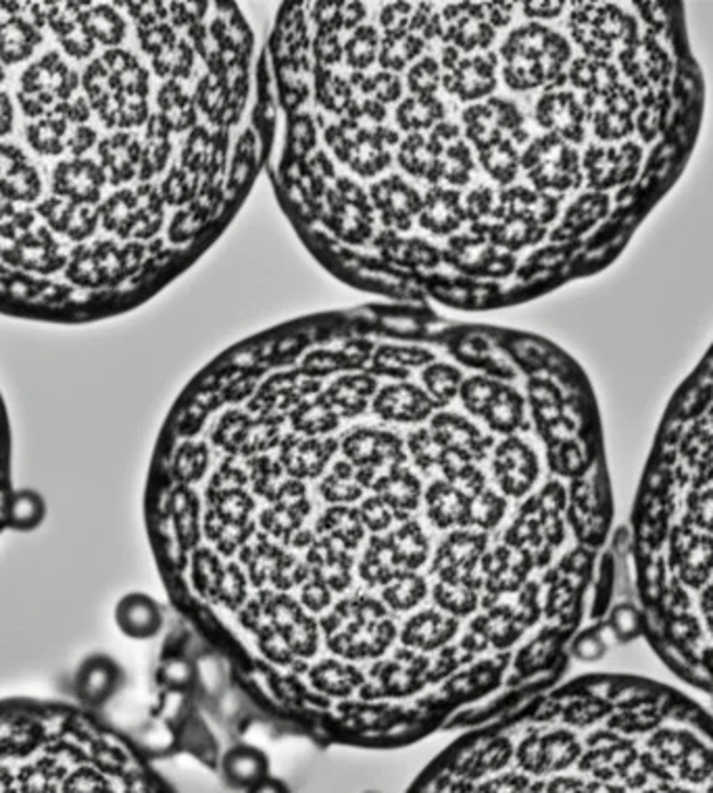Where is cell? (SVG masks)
I'll use <instances>...</instances> for the list:
<instances>
[{"label": "cell", "mask_w": 713, "mask_h": 793, "mask_svg": "<svg viewBox=\"0 0 713 793\" xmlns=\"http://www.w3.org/2000/svg\"><path fill=\"white\" fill-rule=\"evenodd\" d=\"M145 526L234 686L321 746L480 729L562 683L611 610L587 372L428 305L317 311L219 353L169 414Z\"/></svg>", "instance_id": "6da1fadb"}, {"label": "cell", "mask_w": 713, "mask_h": 793, "mask_svg": "<svg viewBox=\"0 0 713 793\" xmlns=\"http://www.w3.org/2000/svg\"><path fill=\"white\" fill-rule=\"evenodd\" d=\"M405 793H713V714L643 677L564 679L457 735Z\"/></svg>", "instance_id": "7a4b0ae2"}, {"label": "cell", "mask_w": 713, "mask_h": 793, "mask_svg": "<svg viewBox=\"0 0 713 793\" xmlns=\"http://www.w3.org/2000/svg\"><path fill=\"white\" fill-rule=\"evenodd\" d=\"M629 547L645 639L678 679L713 695V343L661 418Z\"/></svg>", "instance_id": "3957f363"}, {"label": "cell", "mask_w": 713, "mask_h": 793, "mask_svg": "<svg viewBox=\"0 0 713 793\" xmlns=\"http://www.w3.org/2000/svg\"><path fill=\"white\" fill-rule=\"evenodd\" d=\"M0 793H176L124 733L84 707L0 700Z\"/></svg>", "instance_id": "277c9868"}, {"label": "cell", "mask_w": 713, "mask_h": 793, "mask_svg": "<svg viewBox=\"0 0 713 793\" xmlns=\"http://www.w3.org/2000/svg\"><path fill=\"white\" fill-rule=\"evenodd\" d=\"M150 71L136 55L124 48H111L97 61L86 67L82 87L88 103L101 117L106 128L129 132L147 128L155 111L148 107Z\"/></svg>", "instance_id": "5b68a950"}, {"label": "cell", "mask_w": 713, "mask_h": 793, "mask_svg": "<svg viewBox=\"0 0 713 793\" xmlns=\"http://www.w3.org/2000/svg\"><path fill=\"white\" fill-rule=\"evenodd\" d=\"M148 247L138 242L80 245L67 263V279L80 286H103L132 279L147 263Z\"/></svg>", "instance_id": "8992f818"}, {"label": "cell", "mask_w": 713, "mask_h": 793, "mask_svg": "<svg viewBox=\"0 0 713 793\" xmlns=\"http://www.w3.org/2000/svg\"><path fill=\"white\" fill-rule=\"evenodd\" d=\"M80 78L71 71L59 53H48L41 61L30 65L22 76V92L53 109L73 99Z\"/></svg>", "instance_id": "52a82bcc"}, {"label": "cell", "mask_w": 713, "mask_h": 793, "mask_svg": "<svg viewBox=\"0 0 713 793\" xmlns=\"http://www.w3.org/2000/svg\"><path fill=\"white\" fill-rule=\"evenodd\" d=\"M106 175L103 168L90 159L61 161L53 172V193L73 203L97 205L101 201Z\"/></svg>", "instance_id": "ba28073f"}, {"label": "cell", "mask_w": 713, "mask_h": 793, "mask_svg": "<svg viewBox=\"0 0 713 793\" xmlns=\"http://www.w3.org/2000/svg\"><path fill=\"white\" fill-rule=\"evenodd\" d=\"M145 145L132 132H115L99 143V159L113 186H124L132 180L140 182ZM143 184V182H140Z\"/></svg>", "instance_id": "9c48e42d"}, {"label": "cell", "mask_w": 713, "mask_h": 793, "mask_svg": "<svg viewBox=\"0 0 713 793\" xmlns=\"http://www.w3.org/2000/svg\"><path fill=\"white\" fill-rule=\"evenodd\" d=\"M0 193L15 203H32L43 193V180L15 145H0Z\"/></svg>", "instance_id": "30bf717a"}, {"label": "cell", "mask_w": 713, "mask_h": 793, "mask_svg": "<svg viewBox=\"0 0 713 793\" xmlns=\"http://www.w3.org/2000/svg\"><path fill=\"white\" fill-rule=\"evenodd\" d=\"M38 212L55 233L67 236L69 240L76 242H82L88 236L94 235L101 222L99 212L92 205L73 203L55 194L44 201Z\"/></svg>", "instance_id": "8fae6325"}, {"label": "cell", "mask_w": 713, "mask_h": 793, "mask_svg": "<svg viewBox=\"0 0 713 793\" xmlns=\"http://www.w3.org/2000/svg\"><path fill=\"white\" fill-rule=\"evenodd\" d=\"M7 259L20 268L38 274H53L61 270L67 261L61 253L59 242L46 228L30 230L22 238H18L13 249L7 253Z\"/></svg>", "instance_id": "7c38bea8"}, {"label": "cell", "mask_w": 713, "mask_h": 793, "mask_svg": "<svg viewBox=\"0 0 713 793\" xmlns=\"http://www.w3.org/2000/svg\"><path fill=\"white\" fill-rule=\"evenodd\" d=\"M46 22L53 27L55 36L73 59H88L94 53V41L88 36L84 23L80 20L82 4L76 2H50L46 4Z\"/></svg>", "instance_id": "4fadbf2b"}, {"label": "cell", "mask_w": 713, "mask_h": 793, "mask_svg": "<svg viewBox=\"0 0 713 793\" xmlns=\"http://www.w3.org/2000/svg\"><path fill=\"white\" fill-rule=\"evenodd\" d=\"M115 624L129 639L145 642L163 628V612L161 605L145 593H129L115 608Z\"/></svg>", "instance_id": "5bb4252c"}, {"label": "cell", "mask_w": 713, "mask_h": 793, "mask_svg": "<svg viewBox=\"0 0 713 793\" xmlns=\"http://www.w3.org/2000/svg\"><path fill=\"white\" fill-rule=\"evenodd\" d=\"M224 779L236 790L251 793L270 777V760L268 756L251 746H236L231 748L222 762Z\"/></svg>", "instance_id": "9a60e30c"}, {"label": "cell", "mask_w": 713, "mask_h": 793, "mask_svg": "<svg viewBox=\"0 0 713 793\" xmlns=\"http://www.w3.org/2000/svg\"><path fill=\"white\" fill-rule=\"evenodd\" d=\"M340 36H342L344 67H349L351 71L365 73L378 64L380 43H382L378 22L361 23L351 30L340 27Z\"/></svg>", "instance_id": "2e32d148"}, {"label": "cell", "mask_w": 713, "mask_h": 793, "mask_svg": "<svg viewBox=\"0 0 713 793\" xmlns=\"http://www.w3.org/2000/svg\"><path fill=\"white\" fill-rule=\"evenodd\" d=\"M43 43V32L32 20L22 15L0 23V64H22L32 57L34 48Z\"/></svg>", "instance_id": "e0dca14e"}, {"label": "cell", "mask_w": 713, "mask_h": 793, "mask_svg": "<svg viewBox=\"0 0 713 793\" xmlns=\"http://www.w3.org/2000/svg\"><path fill=\"white\" fill-rule=\"evenodd\" d=\"M426 50V41L421 34H399V36H382L380 43V69L391 73H403L416 64Z\"/></svg>", "instance_id": "ac0fdd59"}, {"label": "cell", "mask_w": 713, "mask_h": 793, "mask_svg": "<svg viewBox=\"0 0 713 793\" xmlns=\"http://www.w3.org/2000/svg\"><path fill=\"white\" fill-rule=\"evenodd\" d=\"M80 20L84 23L88 36L94 44H103L106 48H120V44L126 41L127 25L124 18L105 4L82 9Z\"/></svg>", "instance_id": "d6986e66"}, {"label": "cell", "mask_w": 713, "mask_h": 793, "mask_svg": "<svg viewBox=\"0 0 713 793\" xmlns=\"http://www.w3.org/2000/svg\"><path fill=\"white\" fill-rule=\"evenodd\" d=\"M27 143L30 147L36 150L38 155L44 157H55L61 155L67 149V138H69V124L64 117L48 113L43 120H38L36 124L27 126Z\"/></svg>", "instance_id": "ffe728a7"}, {"label": "cell", "mask_w": 713, "mask_h": 793, "mask_svg": "<svg viewBox=\"0 0 713 793\" xmlns=\"http://www.w3.org/2000/svg\"><path fill=\"white\" fill-rule=\"evenodd\" d=\"M618 644H630L645 637V616L638 603H618L603 622Z\"/></svg>", "instance_id": "44dd1931"}, {"label": "cell", "mask_w": 713, "mask_h": 793, "mask_svg": "<svg viewBox=\"0 0 713 793\" xmlns=\"http://www.w3.org/2000/svg\"><path fill=\"white\" fill-rule=\"evenodd\" d=\"M405 88L416 97H432L441 88L442 69L432 55H421L416 64L407 69Z\"/></svg>", "instance_id": "7402d4cb"}, {"label": "cell", "mask_w": 713, "mask_h": 793, "mask_svg": "<svg viewBox=\"0 0 713 793\" xmlns=\"http://www.w3.org/2000/svg\"><path fill=\"white\" fill-rule=\"evenodd\" d=\"M44 516H46V508H44L41 495L32 494V491H18L11 501L9 529L34 531L43 524Z\"/></svg>", "instance_id": "603a6c76"}, {"label": "cell", "mask_w": 713, "mask_h": 793, "mask_svg": "<svg viewBox=\"0 0 713 793\" xmlns=\"http://www.w3.org/2000/svg\"><path fill=\"white\" fill-rule=\"evenodd\" d=\"M115 686H117V666L111 665L109 660L92 662L90 670L80 679V691L90 702L105 700L113 693Z\"/></svg>", "instance_id": "cb8c5ba5"}, {"label": "cell", "mask_w": 713, "mask_h": 793, "mask_svg": "<svg viewBox=\"0 0 713 793\" xmlns=\"http://www.w3.org/2000/svg\"><path fill=\"white\" fill-rule=\"evenodd\" d=\"M416 15V4L414 2H386L378 4L376 11V22L382 30V36H399L407 34L411 30Z\"/></svg>", "instance_id": "d4e9b609"}, {"label": "cell", "mask_w": 713, "mask_h": 793, "mask_svg": "<svg viewBox=\"0 0 713 793\" xmlns=\"http://www.w3.org/2000/svg\"><path fill=\"white\" fill-rule=\"evenodd\" d=\"M603 633H606L603 624L585 628L571 645V660L599 662L608 654V642Z\"/></svg>", "instance_id": "484cf974"}, {"label": "cell", "mask_w": 713, "mask_h": 793, "mask_svg": "<svg viewBox=\"0 0 713 793\" xmlns=\"http://www.w3.org/2000/svg\"><path fill=\"white\" fill-rule=\"evenodd\" d=\"M90 111H92L90 103H88L86 99H82V97L69 99V101L59 103V105L50 109V113L64 117L67 124H78V126H82V124H86V122L90 120Z\"/></svg>", "instance_id": "4316f807"}, {"label": "cell", "mask_w": 713, "mask_h": 793, "mask_svg": "<svg viewBox=\"0 0 713 793\" xmlns=\"http://www.w3.org/2000/svg\"><path fill=\"white\" fill-rule=\"evenodd\" d=\"M99 140V134L97 129L88 128V126H78L76 129L69 132V138H67V150L78 159L82 157L86 150L92 149Z\"/></svg>", "instance_id": "83f0119b"}, {"label": "cell", "mask_w": 713, "mask_h": 793, "mask_svg": "<svg viewBox=\"0 0 713 793\" xmlns=\"http://www.w3.org/2000/svg\"><path fill=\"white\" fill-rule=\"evenodd\" d=\"M13 101L7 92H0V136H7L13 128Z\"/></svg>", "instance_id": "f1b7e54d"}, {"label": "cell", "mask_w": 713, "mask_h": 793, "mask_svg": "<svg viewBox=\"0 0 713 793\" xmlns=\"http://www.w3.org/2000/svg\"><path fill=\"white\" fill-rule=\"evenodd\" d=\"M251 793H288V790L282 785V783H278V781H273V779H268L265 783H261L257 790H252Z\"/></svg>", "instance_id": "f546056e"}, {"label": "cell", "mask_w": 713, "mask_h": 793, "mask_svg": "<svg viewBox=\"0 0 713 793\" xmlns=\"http://www.w3.org/2000/svg\"><path fill=\"white\" fill-rule=\"evenodd\" d=\"M15 214V207H13V203L11 201H7L4 196H2V193H0V222H4V219H9L11 215Z\"/></svg>", "instance_id": "4dcf8cb0"}]
</instances>
